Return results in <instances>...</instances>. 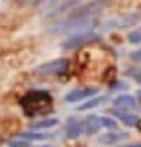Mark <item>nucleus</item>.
Instances as JSON below:
<instances>
[{
	"mask_svg": "<svg viewBox=\"0 0 141 147\" xmlns=\"http://www.w3.org/2000/svg\"><path fill=\"white\" fill-rule=\"evenodd\" d=\"M98 39H100V34L90 32V30H84V32L69 34V37L61 43V47L63 49H77V47L84 45V43H92V41H98Z\"/></svg>",
	"mask_w": 141,
	"mask_h": 147,
	"instance_id": "1",
	"label": "nucleus"
},
{
	"mask_svg": "<svg viewBox=\"0 0 141 147\" xmlns=\"http://www.w3.org/2000/svg\"><path fill=\"white\" fill-rule=\"evenodd\" d=\"M69 71V59H53V61H47L43 65H37L35 73L37 75H49V77H61Z\"/></svg>",
	"mask_w": 141,
	"mask_h": 147,
	"instance_id": "2",
	"label": "nucleus"
},
{
	"mask_svg": "<svg viewBox=\"0 0 141 147\" xmlns=\"http://www.w3.org/2000/svg\"><path fill=\"white\" fill-rule=\"evenodd\" d=\"M96 92H98V88H94V86L75 88V90L65 94V102L67 104H79V102H84V100H88V98H92V96H96Z\"/></svg>",
	"mask_w": 141,
	"mask_h": 147,
	"instance_id": "3",
	"label": "nucleus"
},
{
	"mask_svg": "<svg viewBox=\"0 0 141 147\" xmlns=\"http://www.w3.org/2000/svg\"><path fill=\"white\" fill-rule=\"evenodd\" d=\"M110 114H112V118H114L116 122H122V124H126L128 127H141V118L135 116V114H129V110L112 108Z\"/></svg>",
	"mask_w": 141,
	"mask_h": 147,
	"instance_id": "4",
	"label": "nucleus"
},
{
	"mask_svg": "<svg viewBox=\"0 0 141 147\" xmlns=\"http://www.w3.org/2000/svg\"><path fill=\"white\" fill-rule=\"evenodd\" d=\"M114 108H120V110H139L141 104L137 102L135 94H120L114 98Z\"/></svg>",
	"mask_w": 141,
	"mask_h": 147,
	"instance_id": "5",
	"label": "nucleus"
},
{
	"mask_svg": "<svg viewBox=\"0 0 141 147\" xmlns=\"http://www.w3.org/2000/svg\"><path fill=\"white\" fill-rule=\"evenodd\" d=\"M49 98H51V96H49V92H45V90H32L20 100V104H23V106H28V104H41V102L47 104Z\"/></svg>",
	"mask_w": 141,
	"mask_h": 147,
	"instance_id": "6",
	"label": "nucleus"
},
{
	"mask_svg": "<svg viewBox=\"0 0 141 147\" xmlns=\"http://www.w3.org/2000/svg\"><path fill=\"white\" fill-rule=\"evenodd\" d=\"M100 129H102L100 116H88V118L82 120V134L84 136H96Z\"/></svg>",
	"mask_w": 141,
	"mask_h": 147,
	"instance_id": "7",
	"label": "nucleus"
},
{
	"mask_svg": "<svg viewBox=\"0 0 141 147\" xmlns=\"http://www.w3.org/2000/svg\"><path fill=\"white\" fill-rule=\"evenodd\" d=\"M82 136V122L77 118H69L65 124V137L67 139H77Z\"/></svg>",
	"mask_w": 141,
	"mask_h": 147,
	"instance_id": "8",
	"label": "nucleus"
},
{
	"mask_svg": "<svg viewBox=\"0 0 141 147\" xmlns=\"http://www.w3.org/2000/svg\"><path fill=\"white\" fill-rule=\"evenodd\" d=\"M126 137H128L126 131H108V134H104V136H100L98 139H100L102 145H116V143H120V141H124Z\"/></svg>",
	"mask_w": 141,
	"mask_h": 147,
	"instance_id": "9",
	"label": "nucleus"
},
{
	"mask_svg": "<svg viewBox=\"0 0 141 147\" xmlns=\"http://www.w3.org/2000/svg\"><path fill=\"white\" fill-rule=\"evenodd\" d=\"M82 2H86V0H61L57 6L49 12V16H59V14H65L67 10L75 8V6H79V4H82Z\"/></svg>",
	"mask_w": 141,
	"mask_h": 147,
	"instance_id": "10",
	"label": "nucleus"
},
{
	"mask_svg": "<svg viewBox=\"0 0 141 147\" xmlns=\"http://www.w3.org/2000/svg\"><path fill=\"white\" fill-rule=\"evenodd\" d=\"M59 120L57 118H43V120H35L32 124V129L34 131H41V129H51V127H57Z\"/></svg>",
	"mask_w": 141,
	"mask_h": 147,
	"instance_id": "11",
	"label": "nucleus"
},
{
	"mask_svg": "<svg viewBox=\"0 0 141 147\" xmlns=\"http://www.w3.org/2000/svg\"><path fill=\"white\" fill-rule=\"evenodd\" d=\"M18 137L23 139V141H45L51 136L49 134H41V131H22V134H18Z\"/></svg>",
	"mask_w": 141,
	"mask_h": 147,
	"instance_id": "12",
	"label": "nucleus"
},
{
	"mask_svg": "<svg viewBox=\"0 0 141 147\" xmlns=\"http://www.w3.org/2000/svg\"><path fill=\"white\" fill-rule=\"evenodd\" d=\"M102 102H104V96H92V98L84 100V104H79L77 110H81V112H84V110H92V108H96V106H100Z\"/></svg>",
	"mask_w": 141,
	"mask_h": 147,
	"instance_id": "13",
	"label": "nucleus"
},
{
	"mask_svg": "<svg viewBox=\"0 0 141 147\" xmlns=\"http://www.w3.org/2000/svg\"><path fill=\"white\" fill-rule=\"evenodd\" d=\"M128 41L131 43V45H137V43H141V26H137L135 30H131V32H129Z\"/></svg>",
	"mask_w": 141,
	"mask_h": 147,
	"instance_id": "14",
	"label": "nucleus"
},
{
	"mask_svg": "<svg viewBox=\"0 0 141 147\" xmlns=\"http://www.w3.org/2000/svg\"><path fill=\"white\" fill-rule=\"evenodd\" d=\"M100 124H102V127H106V129L117 127V122L112 118V116H100Z\"/></svg>",
	"mask_w": 141,
	"mask_h": 147,
	"instance_id": "15",
	"label": "nucleus"
},
{
	"mask_svg": "<svg viewBox=\"0 0 141 147\" xmlns=\"http://www.w3.org/2000/svg\"><path fill=\"white\" fill-rule=\"evenodd\" d=\"M8 145H10V147H28V145H30V141H23V139H20V137H16V139H10Z\"/></svg>",
	"mask_w": 141,
	"mask_h": 147,
	"instance_id": "16",
	"label": "nucleus"
},
{
	"mask_svg": "<svg viewBox=\"0 0 141 147\" xmlns=\"http://www.w3.org/2000/svg\"><path fill=\"white\" fill-rule=\"evenodd\" d=\"M129 59H131V61H135V63H141V47H139V49H135V51H131Z\"/></svg>",
	"mask_w": 141,
	"mask_h": 147,
	"instance_id": "17",
	"label": "nucleus"
},
{
	"mask_svg": "<svg viewBox=\"0 0 141 147\" xmlns=\"http://www.w3.org/2000/svg\"><path fill=\"white\" fill-rule=\"evenodd\" d=\"M129 75L133 77V80H135L137 84H141V71H129Z\"/></svg>",
	"mask_w": 141,
	"mask_h": 147,
	"instance_id": "18",
	"label": "nucleus"
},
{
	"mask_svg": "<svg viewBox=\"0 0 141 147\" xmlns=\"http://www.w3.org/2000/svg\"><path fill=\"white\" fill-rule=\"evenodd\" d=\"M120 147H141V141H133V143H128V145H120Z\"/></svg>",
	"mask_w": 141,
	"mask_h": 147,
	"instance_id": "19",
	"label": "nucleus"
},
{
	"mask_svg": "<svg viewBox=\"0 0 141 147\" xmlns=\"http://www.w3.org/2000/svg\"><path fill=\"white\" fill-rule=\"evenodd\" d=\"M135 98H137V102L141 104V90H137V94H135Z\"/></svg>",
	"mask_w": 141,
	"mask_h": 147,
	"instance_id": "20",
	"label": "nucleus"
},
{
	"mask_svg": "<svg viewBox=\"0 0 141 147\" xmlns=\"http://www.w3.org/2000/svg\"><path fill=\"white\" fill-rule=\"evenodd\" d=\"M35 147H53V145H43V143H37Z\"/></svg>",
	"mask_w": 141,
	"mask_h": 147,
	"instance_id": "21",
	"label": "nucleus"
},
{
	"mask_svg": "<svg viewBox=\"0 0 141 147\" xmlns=\"http://www.w3.org/2000/svg\"><path fill=\"white\" fill-rule=\"evenodd\" d=\"M18 2H30V0H18Z\"/></svg>",
	"mask_w": 141,
	"mask_h": 147,
	"instance_id": "22",
	"label": "nucleus"
}]
</instances>
